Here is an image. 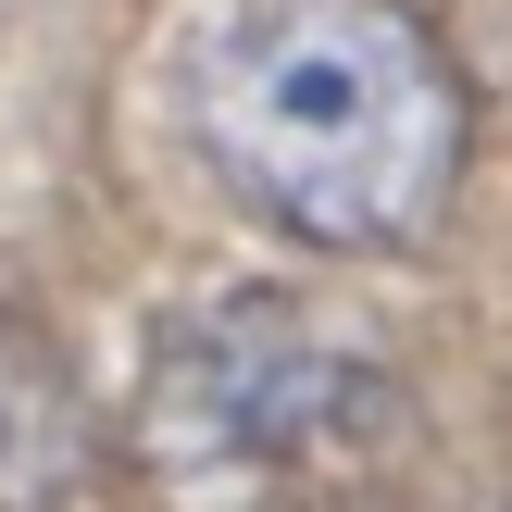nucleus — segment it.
<instances>
[{
    "label": "nucleus",
    "instance_id": "nucleus-2",
    "mask_svg": "<svg viewBox=\"0 0 512 512\" xmlns=\"http://www.w3.org/2000/svg\"><path fill=\"white\" fill-rule=\"evenodd\" d=\"M363 400H375L363 338H338L300 288H213L150 338L125 450L175 500H250L313 450H338Z\"/></svg>",
    "mask_w": 512,
    "mask_h": 512
},
{
    "label": "nucleus",
    "instance_id": "nucleus-1",
    "mask_svg": "<svg viewBox=\"0 0 512 512\" xmlns=\"http://www.w3.org/2000/svg\"><path fill=\"white\" fill-rule=\"evenodd\" d=\"M225 200L325 263H400L450 225L475 88L425 0H238L188 75Z\"/></svg>",
    "mask_w": 512,
    "mask_h": 512
}]
</instances>
